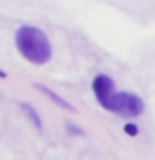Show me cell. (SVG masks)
I'll return each instance as SVG.
<instances>
[{
  "label": "cell",
  "instance_id": "obj_1",
  "mask_svg": "<svg viewBox=\"0 0 155 160\" xmlns=\"http://www.w3.org/2000/svg\"><path fill=\"white\" fill-rule=\"evenodd\" d=\"M15 43L18 52L28 62L42 65L47 63L52 57V45H50L47 35L40 28L32 25H23L15 33Z\"/></svg>",
  "mask_w": 155,
  "mask_h": 160
},
{
  "label": "cell",
  "instance_id": "obj_3",
  "mask_svg": "<svg viewBox=\"0 0 155 160\" xmlns=\"http://www.w3.org/2000/svg\"><path fill=\"white\" fill-rule=\"evenodd\" d=\"M92 88H93V93L97 97L98 103L103 108H107V105L110 103V100H112L113 93H115V87H113L112 78L107 77V75H97L93 78Z\"/></svg>",
  "mask_w": 155,
  "mask_h": 160
},
{
  "label": "cell",
  "instance_id": "obj_7",
  "mask_svg": "<svg viewBox=\"0 0 155 160\" xmlns=\"http://www.w3.org/2000/svg\"><path fill=\"white\" fill-rule=\"evenodd\" d=\"M0 77H5V73L2 72V70H0Z\"/></svg>",
  "mask_w": 155,
  "mask_h": 160
},
{
  "label": "cell",
  "instance_id": "obj_6",
  "mask_svg": "<svg viewBox=\"0 0 155 160\" xmlns=\"http://www.w3.org/2000/svg\"><path fill=\"white\" fill-rule=\"evenodd\" d=\"M123 132L128 135V137H135V135L138 133V128H137V125H133V123H127L123 127Z\"/></svg>",
  "mask_w": 155,
  "mask_h": 160
},
{
  "label": "cell",
  "instance_id": "obj_2",
  "mask_svg": "<svg viewBox=\"0 0 155 160\" xmlns=\"http://www.w3.org/2000/svg\"><path fill=\"white\" fill-rule=\"evenodd\" d=\"M143 108H145L143 100L138 95L130 92H123V93L115 92L105 110L122 115V117H138L143 112Z\"/></svg>",
  "mask_w": 155,
  "mask_h": 160
},
{
  "label": "cell",
  "instance_id": "obj_4",
  "mask_svg": "<svg viewBox=\"0 0 155 160\" xmlns=\"http://www.w3.org/2000/svg\"><path fill=\"white\" fill-rule=\"evenodd\" d=\"M35 87H37V88L40 90V92H43L45 95H48V98H50V100H53V102L57 103L58 107H63V108H67V110H73V107H72V105H70L68 102H65V100H63L62 97H58L57 93L52 92V90H48L47 87H42V85H38V83L35 85Z\"/></svg>",
  "mask_w": 155,
  "mask_h": 160
},
{
  "label": "cell",
  "instance_id": "obj_5",
  "mask_svg": "<svg viewBox=\"0 0 155 160\" xmlns=\"http://www.w3.org/2000/svg\"><path fill=\"white\" fill-rule=\"evenodd\" d=\"M20 107H22V110H23V113L28 117V120L32 122L35 127H37L38 130L42 128V123H40V117H38V113L35 112V108L32 107V105H28V103H20Z\"/></svg>",
  "mask_w": 155,
  "mask_h": 160
}]
</instances>
